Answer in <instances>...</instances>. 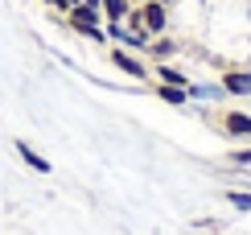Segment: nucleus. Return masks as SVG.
Instances as JSON below:
<instances>
[{"mask_svg":"<svg viewBox=\"0 0 251 235\" xmlns=\"http://www.w3.org/2000/svg\"><path fill=\"white\" fill-rule=\"evenodd\" d=\"M107 58H111V66L124 70L128 79H149V74H152L149 58H144V54H132V50H124V46H111V50H107Z\"/></svg>","mask_w":251,"mask_h":235,"instance_id":"obj_1","label":"nucleus"},{"mask_svg":"<svg viewBox=\"0 0 251 235\" xmlns=\"http://www.w3.org/2000/svg\"><path fill=\"white\" fill-rule=\"evenodd\" d=\"M140 8V25L149 29L152 37H161L165 29H169V4H161V0H144V4H136Z\"/></svg>","mask_w":251,"mask_h":235,"instance_id":"obj_2","label":"nucleus"},{"mask_svg":"<svg viewBox=\"0 0 251 235\" xmlns=\"http://www.w3.org/2000/svg\"><path fill=\"white\" fill-rule=\"evenodd\" d=\"M218 128H223L226 136H251V116L239 112V108H226L218 116Z\"/></svg>","mask_w":251,"mask_h":235,"instance_id":"obj_3","label":"nucleus"},{"mask_svg":"<svg viewBox=\"0 0 251 235\" xmlns=\"http://www.w3.org/2000/svg\"><path fill=\"white\" fill-rule=\"evenodd\" d=\"M13 148H17V157H21V161H25L29 169H33V174H50V169H54V165H50V157H41L37 148L29 145V141H21V136L13 141Z\"/></svg>","mask_w":251,"mask_h":235,"instance_id":"obj_4","label":"nucleus"},{"mask_svg":"<svg viewBox=\"0 0 251 235\" xmlns=\"http://www.w3.org/2000/svg\"><path fill=\"white\" fill-rule=\"evenodd\" d=\"M223 91L226 95H251V70H223Z\"/></svg>","mask_w":251,"mask_h":235,"instance_id":"obj_5","label":"nucleus"},{"mask_svg":"<svg viewBox=\"0 0 251 235\" xmlns=\"http://www.w3.org/2000/svg\"><path fill=\"white\" fill-rule=\"evenodd\" d=\"M173 54H177V41H173V37H165V33H161V37H152V41H149V50H144V58H149V62H169Z\"/></svg>","mask_w":251,"mask_h":235,"instance_id":"obj_6","label":"nucleus"},{"mask_svg":"<svg viewBox=\"0 0 251 235\" xmlns=\"http://www.w3.org/2000/svg\"><path fill=\"white\" fill-rule=\"evenodd\" d=\"M152 74H156V83H169V87H194L190 74H185V70H173L169 62H152Z\"/></svg>","mask_w":251,"mask_h":235,"instance_id":"obj_7","label":"nucleus"},{"mask_svg":"<svg viewBox=\"0 0 251 235\" xmlns=\"http://www.w3.org/2000/svg\"><path fill=\"white\" fill-rule=\"evenodd\" d=\"M156 99H165V103H173V108H185V103H190L194 99V95H190V87H169V83H156Z\"/></svg>","mask_w":251,"mask_h":235,"instance_id":"obj_8","label":"nucleus"},{"mask_svg":"<svg viewBox=\"0 0 251 235\" xmlns=\"http://www.w3.org/2000/svg\"><path fill=\"white\" fill-rule=\"evenodd\" d=\"M99 8H103V21H124L136 4H132V0H103Z\"/></svg>","mask_w":251,"mask_h":235,"instance_id":"obj_9","label":"nucleus"},{"mask_svg":"<svg viewBox=\"0 0 251 235\" xmlns=\"http://www.w3.org/2000/svg\"><path fill=\"white\" fill-rule=\"evenodd\" d=\"M226 202H231L235 210H243V215H251V190H226L223 194Z\"/></svg>","mask_w":251,"mask_h":235,"instance_id":"obj_10","label":"nucleus"},{"mask_svg":"<svg viewBox=\"0 0 251 235\" xmlns=\"http://www.w3.org/2000/svg\"><path fill=\"white\" fill-rule=\"evenodd\" d=\"M231 161H235V165H251V145L235 148V153H231Z\"/></svg>","mask_w":251,"mask_h":235,"instance_id":"obj_11","label":"nucleus"},{"mask_svg":"<svg viewBox=\"0 0 251 235\" xmlns=\"http://www.w3.org/2000/svg\"><path fill=\"white\" fill-rule=\"evenodd\" d=\"M41 4H50L54 13H70V4H66V0H41Z\"/></svg>","mask_w":251,"mask_h":235,"instance_id":"obj_12","label":"nucleus"},{"mask_svg":"<svg viewBox=\"0 0 251 235\" xmlns=\"http://www.w3.org/2000/svg\"><path fill=\"white\" fill-rule=\"evenodd\" d=\"M66 4H70V8H75V4H82V0H66Z\"/></svg>","mask_w":251,"mask_h":235,"instance_id":"obj_13","label":"nucleus"},{"mask_svg":"<svg viewBox=\"0 0 251 235\" xmlns=\"http://www.w3.org/2000/svg\"><path fill=\"white\" fill-rule=\"evenodd\" d=\"M161 4H173V0H161Z\"/></svg>","mask_w":251,"mask_h":235,"instance_id":"obj_14","label":"nucleus"},{"mask_svg":"<svg viewBox=\"0 0 251 235\" xmlns=\"http://www.w3.org/2000/svg\"><path fill=\"white\" fill-rule=\"evenodd\" d=\"M132 4H144V0H132Z\"/></svg>","mask_w":251,"mask_h":235,"instance_id":"obj_15","label":"nucleus"}]
</instances>
